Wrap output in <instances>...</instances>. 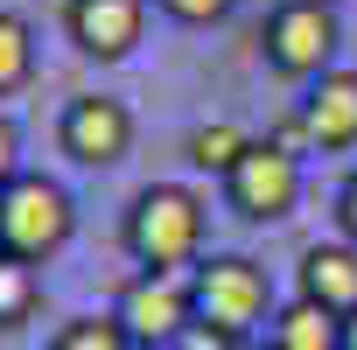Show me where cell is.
Segmentation results:
<instances>
[{"label": "cell", "instance_id": "1", "mask_svg": "<svg viewBox=\"0 0 357 350\" xmlns=\"http://www.w3.org/2000/svg\"><path fill=\"white\" fill-rule=\"evenodd\" d=\"M204 225L211 211L190 183H147L119 218V245L140 273H190L204 259Z\"/></svg>", "mask_w": 357, "mask_h": 350}, {"label": "cell", "instance_id": "2", "mask_svg": "<svg viewBox=\"0 0 357 350\" xmlns=\"http://www.w3.org/2000/svg\"><path fill=\"white\" fill-rule=\"evenodd\" d=\"M77 231V204L56 175L22 168L8 190H0V252L22 259V266H50Z\"/></svg>", "mask_w": 357, "mask_h": 350}, {"label": "cell", "instance_id": "3", "mask_svg": "<svg viewBox=\"0 0 357 350\" xmlns=\"http://www.w3.org/2000/svg\"><path fill=\"white\" fill-rule=\"evenodd\" d=\"M190 308H197V322H211V329H225L238 343V336H259L280 301H273V280H266L259 259H245V252H204L190 266Z\"/></svg>", "mask_w": 357, "mask_h": 350}, {"label": "cell", "instance_id": "4", "mask_svg": "<svg viewBox=\"0 0 357 350\" xmlns=\"http://www.w3.org/2000/svg\"><path fill=\"white\" fill-rule=\"evenodd\" d=\"M336 8L329 0H280L259 29V50H266V70L294 77V84H315L322 70H336Z\"/></svg>", "mask_w": 357, "mask_h": 350}, {"label": "cell", "instance_id": "5", "mask_svg": "<svg viewBox=\"0 0 357 350\" xmlns=\"http://www.w3.org/2000/svg\"><path fill=\"white\" fill-rule=\"evenodd\" d=\"M294 204H301V154L280 147L273 133L252 140L225 175V211L245 225H280V218H294Z\"/></svg>", "mask_w": 357, "mask_h": 350}, {"label": "cell", "instance_id": "6", "mask_svg": "<svg viewBox=\"0 0 357 350\" xmlns=\"http://www.w3.org/2000/svg\"><path fill=\"white\" fill-rule=\"evenodd\" d=\"M112 315L126 322V336L140 350H175L183 343V329L197 322L190 308V273H133L112 301Z\"/></svg>", "mask_w": 357, "mask_h": 350}, {"label": "cell", "instance_id": "7", "mask_svg": "<svg viewBox=\"0 0 357 350\" xmlns=\"http://www.w3.org/2000/svg\"><path fill=\"white\" fill-rule=\"evenodd\" d=\"M56 140H63V154H70L77 168H119V161L133 154V112H126V98L84 91V98L63 105Z\"/></svg>", "mask_w": 357, "mask_h": 350}, {"label": "cell", "instance_id": "8", "mask_svg": "<svg viewBox=\"0 0 357 350\" xmlns=\"http://www.w3.org/2000/svg\"><path fill=\"white\" fill-rule=\"evenodd\" d=\"M63 36L91 63H126L147 36V0H63Z\"/></svg>", "mask_w": 357, "mask_h": 350}, {"label": "cell", "instance_id": "9", "mask_svg": "<svg viewBox=\"0 0 357 350\" xmlns=\"http://www.w3.org/2000/svg\"><path fill=\"white\" fill-rule=\"evenodd\" d=\"M301 140L315 147V154H343V147H357V70H322L308 91H301Z\"/></svg>", "mask_w": 357, "mask_h": 350}, {"label": "cell", "instance_id": "10", "mask_svg": "<svg viewBox=\"0 0 357 350\" xmlns=\"http://www.w3.org/2000/svg\"><path fill=\"white\" fill-rule=\"evenodd\" d=\"M294 294H308L329 315H357V245L350 238H315L294 266Z\"/></svg>", "mask_w": 357, "mask_h": 350}, {"label": "cell", "instance_id": "11", "mask_svg": "<svg viewBox=\"0 0 357 350\" xmlns=\"http://www.w3.org/2000/svg\"><path fill=\"white\" fill-rule=\"evenodd\" d=\"M266 343H273V350H343V315H329V308H315L308 294H294V301L273 308Z\"/></svg>", "mask_w": 357, "mask_h": 350}, {"label": "cell", "instance_id": "12", "mask_svg": "<svg viewBox=\"0 0 357 350\" xmlns=\"http://www.w3.org/2000/svg\"><path fill=\"white\" fill-rule=\"evenodd\" d=\"M245 147H252V133H245V126L211 119V126H197V133H190V168H204V175H218V183H225L231 161H238Z\"/></svg>", "mask_w": 357, "mask_h": 350}, {"label": "cell", "instance_id": "13", "mask_svg": "<svg viewBox=\"0 0 357 350\" xmlns=\"http://www.w3.org/2000/svg\"><path fill=\"white\" fill-rule=\"evenodd\" d=\"M43 308V266H22L0 252V329H22Z\"/></svg>", "mask_w": 357, "mask_h": 350}, {"label": "cell", "instance_id": "14", "mask_svg": "<svg viewBox=\"0 0 357 350\" xmlns=\"http://www.w3.org/2000/svg\"><path fill=\"white\" fill-rule=\"evenodd\" d=\"M29 77H36V29L0 8V98H15Z\"/></svg>", "mask_w": 357, "mask_h": 350}, {"label": "cell", "instance_id": "15", "mask_svg": "<svg viewBox=\"0 0 357 350\" xmlns=\"http://www.w3.org/2000/svg\"><path fill=\"white\" fill-rule=\"evenodd\" d=\"M50 350H140V343H133L126 322L105 308V315H70V322L50 336Z\"/></svg>", "mask_w": 357, "mask_h": 350}, {"label": "cell", "instance_id": "16", "mask_svg": "<svg viewBox=\"0 0 357 350\" xmlns=\"http://www.w3.org/2000/svg\"><path fill=\"white\" fill-rule=\"evenodd\" d=\"M154 8H161L168 22H183V29H211V22L231 15V0H154Z\"/></svg>", "mask_w": 357, "mask_h": 350}, {"label": "cell", "instance_id": "17", "mask_svg": "<svg viewBox=\"0 0 357 350\" xmlns=\"http://www.w3.org/2000/svg\"><path fill=\"white\" fill-rule=\"evenodd\" d=\"M15 175H22V126L0 112V190H8Z\"/></svg>", "mask_w": 357, "mask_h": 350}, {"label": "cell", "instance_id": "18", "mask_svg": "<svg viewBox=\"0 0 357 350\" xmlns=\"http://www.w3.org/2000/svg\"><path fill=\"white\" fill-rule=\"evenodd\" d=\"M336 231L357 245V168L343 175V190H336Z\"/></svg>", "mask_w": 357, "mask_h": 350}, {"label": "cell", "instance_id": "19", "mask_svg": "<svg viewBox=\"0 0 357 350\" xmlns=\"http://www.w3.org/2000/svg\"><path fill=\"white\" fill-rule=\"evenodd\" d=\"M175 350H231V336H225V329H211V322H190Z\"/></svg>", "mask_w": 357, "mask_h": 350}, {"label": "cell", "instance_id": "20", "mask_svg": "<svg viewBox=\"0 0 357 350\" xmlns=\"http://www.w3.org/2000/svg\"><path fill=\"white\" fill-rule=\"evenodd\" d=\"M343 350H357V315H343Z\"/></svg>", "mask_w": 357, "mask_h": 350}, {"label": "cell", "instance_id": "21", "mask_svg": "<svg viewBox=\"0 0 357 350\" xmlns=\"http://www.w3.org/2000/svg\"><path fill=\"white\" fill-rule=\"evenodd\" d=\"M231 350H273V343H259V336H238V343H231Z\"/></svg>", "mask_w": 357, "mask_h": 350}, {"label": "cell", "instance_id": "22", "mask_svg": "<svg viewBox=\"0 0 357 350\" xmlns=\"http://www.w3.org/2000/svg\"><path fill=\"white\" fill-rule=\"evenodd\" d=\"M329 8H336V0H329Z\"/></svg>", "mask_w": 357, "mask_h": 350}]
</instances>
